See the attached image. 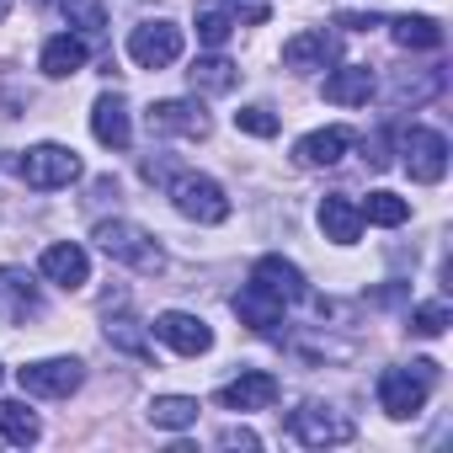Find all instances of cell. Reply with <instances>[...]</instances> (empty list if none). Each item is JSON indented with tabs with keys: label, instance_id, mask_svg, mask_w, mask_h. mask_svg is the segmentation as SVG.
Here are the masks:
<instances>
[{
	"label": "cell",
	"instance_id": "cell-24",
	"mask_svg": "<svg viewBox=\"0 0 453 453\" xmlns=\"http://www.w3.org/2000/svg\"><path fill=\"white\" fill-rule=\"evenodd\" d=\"M107 342H112L118 352H128V357H150V336H144V326L128 315V299H118V315L107 310Z\"/></svg>",
	"mask_w": 453,
	"mask_h": 453
},
{
	"label": "cell",
	"instance_id": "cell-15",
	"mask_svg": "<svg viewBox=\"0 0 453 453\" xmlns=\"http://www.w3.org/2000/svg\"><path fill=\"white\" fill-rule=\"evenodd\" d=\"M38 273H43L49 283H59V288H86V283H91V257H86L75 241H59V246H49V251L38 257Z\"/></svg>",
	"mask_w": 453,
	"mask_h": 453
},
{
	"label": "cell",
	"instance_id": "cell-1",
	"mask_svg": "<svg viewBox=\"0 0 453 453\" xmlns=\"http://www.w3.org/2000/svg\"><path fill=\"white\" fill-rule=\"evenodd\" d=\"M91 241H96L112 262H123V267H134V273H160V267H165L160 241L144 230V224H134V219H102Z\"/></svg>",
	"mask_w": 453,
	"mask_h": 453
},
{
	"label": "cell",
	"instance_id": "cell-19",
	"mask_svg": "<svg viewBox=\"0 0 453 453\" xmlns=\"http://www.w3.org/2000/svg\"><path fill=\"white\" fill-rule=\"evenodd\" d=\"M331 59H336V38L326 27H310V33H299V38L283 43V65L288 70H326Z\"/></svg>",
	"mask_w": 453,
	"mask_h": 453
},
{
	"label": "cell",
	"instance_id": "cell-23",
	"mask_svg": "<svg viewBox=\"0 0 453 453\" xmlns=\"http://www.w3.org/2000/svg\"><path fill=\"white\" fill-rule=\"evenodd\" d=\"M389 38L400 43V49H421V54H437L442 49V27H437V17H395L389 22Z\"/></svg>",
	"mask_w": 453,
	"mask_h": 453
},
{
	"label": "cell",
	"instance_id": "cell-27",
	"mask_svg": "<svg viewBox=\"0 0 453 453\" xmlns=\"http://www.w3.org/2000/svg\"><path fill=\"white\" fill-rule=\"evenodd\" d=\"M230 33H235V17L224 12L219 0H203V6H197V43L224 49V43H230Z\"/></svg>",
	"mask_w": 453,
	"mask_h": 453
},
{
	"label": "cell",
	"instance_id": "cell-11",
	"mask_svg": "<svg viewBox=\"0 0 453 453\" xmlns=\"http://www.w3.org/2000/svg\"><path fill=\"white\" fill-rule=\"evenodd\" d=\"M91 134H96V144H107V150H128V144H134V118H128V102H123L118 91H102V96H96V107H91Z\"/></svg>",
	"mask_w": 453,
	"mask_h": 453
},
{
	"label": "cell",
	"instance_id": "cell-31",
	"mask_svg": "<svg viewBox=\"0 0 453 453\" xmlns=\"http://www.w3.org/2000/svg\"><path fill=\"white\" fill-rule=\"evenodd\" d=\"M448 331V304H416L411 310V336H442Z\"/></svg>",
	"mask_w": 453,
	"mask_h": 453
},
{
	"label": "cell",
	"instance_id": "cell-25",
	"mask_svg": "<svg viewBox=\"0 0 453 453\" xmlns=\"http://www.w3.org/2000/svg\"><path fill=\"white\" fill-rule=\"evenodd\" d=\"M0 437L17 442V448H33L43 437V421L22 405V400H0Z\"/></svg>",
	"mask_w": 453,
	"mask_h": 453
},
{
	"label": "cell",
	"instance_id": "cell-28",
	"mask_svg": "<svg viewBox=\"0 0 453 453\" xmlns=\"http://www.w3.org/2000/svg\"><path fill=\"white\" fill-rule=\"evenodd\" d=\"M357 208H363V224H384V230L411 219V203L395 197V192H368V203H357Z\"/></svg>",
	"mask_w": 453,
	"mask_h": 453
},
{
	"label": "cell",
	"instance_id": "cell-5",
	"mask_svg": "<svg viewBox=\"0 0 453 453\" xmlns=\"http://www.w3.org/2000/svg\"><path fill=\"white\" fill-rule=\"evenodd\" d=\"M288 437L304 442V448H336V442H352L357 426H352V416H342L336 405L310 400V405H299V411L288 416Z\"/></svg>",
	"mask_w": 453,
	"mask_h": 453
},
{
	"label": "cell",
	"instance_id": "cell-4",
	"mask_svg": "<svg viewBox=\"0 0 453 453\" xmlns=\"http://www.w3.org/2000/svg\"><path fill=\"white\" fill-rule=\"evenodd\" d=\"M17 171H22V181H27V187H38V192L70 187V181H81V176H86L81 155H75V150H65V144H33V150L17 160Z\"/></svg>",
	"mask_w": 453,
	"mask_h": 453
},
{
	"label": "cell",
	"instance_id": "cell-18",
	"mask_svg": "<svg viewBox=\"0 0 453 453\" xmlns=\"http://www.w3.org/2000/svg\"><path fill=\"white\" fill-rule=\"evenodd\" d=\"M320 230H326V241H336V246H352V241L363 235V208H357L347 192H331V197H320Z\"/></svg>",
	"mask_w": 453,
	"mask_h": 453
},
{
	"label": "cell",
	"instance_id": "cell-22",
	"mask_svg": "<svg viewBox=\"0 0 453 453\" xmlns=\"http://www.w3.org/2000/svg\"><path fill=\"white\" fill-rule=\"evenodd\" d=\"M187 81H192V91H203V96H230V91L241 86V65H230L224 54H208V59H197V65L187 70Z\"/></svg>",
	"mask_w": 453,
	"mask_h": 453
},
{
	"label": "cell",
	"instance_id": "cell-3",
	"mask_svg": "<svg viewBox=\"0 0 453 453\" xmlns=\"http://www.w3.org/2000/svg\"><path fill=\"white\" fill-rule=\"evenodd\" d=\"M171 203L181 219H197V224H224L230 219V197L213 176H197V171H181L171 176Z\"/></svg>",
	"mask_w": 453,
	"mask_h": 453
},
{
	"label": "cell",
	"instance_id": "cell-35",
	"mask_svg": "<svg viewBox=\"0 0 453 453\" xmlns=\"http://www.w3.org/2000/svg\"><path fill=\"white\" fill-rule=\"evenodd\" d=\"M12 6H17V0H0V22H6V17H12Z\"/></svg>",
	"mask_w": 453,
	"mask_h": 453
},
{
	"label": "cell",
	"instance_id": "cell-13",
	"mask_svg": "<svg viewBox=\"0 0 453 453\" xmlns=\"http://www.w3.org/2000/svg\"><path fill=\"white\" fill-rule=\"evenodd\" d=\"M251 283L267 288L278 304H299V299H310V283H304V273H299L288 257H262V262L251 267Z\"/></svg>",
	"mask_w": 453,
	"mask_h": 453
},
{
	"label": "cell",
	"instance_id": "cell-29",
	"mask_svg": "<svg viewBox=\"0 0 453 453\" xmlns=\"http://www.w3.org/2000/svg\"><path fill=\"white\" fill-rule=\"evenodd\" d=\"M65 17L81 38H102L107 33V6L102 0H65Z\"/></svg>",
	"mask_w": 453,
	"mask_h": 453
},
{
	"label": "cell",
	"instance_id": "cell-32",
	"mask_svg": "<svg viewBox=\"0 0 453 453\" xmlns=\"http://www.w3.org/2000/svg\"><path fill=\"white\" fill-rule=\"evenodd\" d=\"M224 12H230L241 27H262L267 17H273V0H219Z\"/></svg>",
	"mask_w": 453,
	"mask_h": 453
},
{
	"label": "cell",
	"instance_id": "cell-14",
	"mask_svg": "<svg viewBox=\"0 0 453 453\" xmlns=\"http://www.w3.org/2000/svg\"><path fill=\"white\" fill-rule=\"evenodd\" d=\"M278 400V379L267 373V368H246L241 379H230L219 389V405L224 411H267Z\"/></svg>",
	"mask_w": 453,
	"mask_h": 453
},
{
	"label": "cell",
	"instance_id": "cell-26",
	"mask_svg": "<svg viewBox=\"0 0 453 453\" xmlns=\"http://www.w3.org/2000/svg\"><path fill=\"white\" fill-rule=\"evenodd\" d=\"M197 421V400L192 395H155L150 400V426H165V432H181Z\"/></svg>",
	"mask_w": 453,
	"mask_h": 453
},
{
	"label": "cell",
	"instance_id": "cell-33",
	"mask_svg": "<svg viewBox=\"0 0 453 453\" xmlns=\"http://www.w3.org/2000/svg\"><path fill=\"white\" fill-rule=\"evenodd\" d=\"M235 128H241V134H257V139H273V134H278V118H273L267 107H241V112H235Z\"/></svg>",
	"mask_w": 453,
	"mask_h": 453
},
{
	"label": "cell",
	"instance_id": "cell-30",
	"mask_svg": "<svg viewBox=\"0 0 453 453\" xmlns=\"http://www.w3.org/2000/svg\"><path fill=\"white\" fill-rule=\"evenodd\" d=\"M437 91H442V70H421V75H411V70H405V75L395 81V91H389V96L416 107V102H426V96H437Z\"/></svg>",
	"mask_w": 453,
	"mask_h": 453
},
{
	"label": "cell",
	"instance_id": "cell-34",
	"mask_svg": "<svg viewBox=\"0 0 453 453\" xmlns=\"http://www.w3.org/2000/svg\"><path fill=\"white\" fill-rule=\"evenodd\" d=\"M219 448H262V437L251 426H224L219 432Z\"/></svg>",
	"mask_w": 453,
	"mask_h": 453
},
{
	"label": "cell",
	"instance_id": "cell-9",
	"mask_svg": "<svg viewBox=\"0 0 453 453\" xmlns=\"http://www.w3.org/2000/svg\"><path fill=\"white\" fill-rule=\"evenodd\" d=\"M43 315V294L22 267H0V326H27Z\"/></svg>",
	"mask_w": 453,
	"mask_h": 453
},
{
	"label": "cell",
	"instance_id": "cell-21",
	"mask_svg": "<svg viewBox=\"0 0 453 453\" xmlns=\"http://www.w3.org/2000/svg\"><path fill=\"white\" fill-rule=\"evenodd\" d=\"M368 96H373V70H368V65H342V70L326 75V102H336V107H363Z\"/></svg>",
	"mask_w": 453,
	"mask_h": 453
},
{
	"label": "cell",
	"instance_id": "cell-10",
	"mask_svg": "<svg viewBox=\"0 0 453 453\" xmlns=\"http://www.w3.org/2000/svg\"><path fill=\"white\" fill-rule=\"evenodd\" d=\"M155 336H160L171 352H181V357H203V352L213 347L208 320H203V315H187V310H165V315L155 320Z\"/></svg>",
	"mask_w": 453,
	"mask_h": 453
},
{
	"label": "cell",
	"instance_id": "cell-2",
	"mask_svg": "<svg viewBox=\"0 0 453 453\" xmlns=\"http://www.w3.org/2000/svg\"><path fill=\"white\" fill-rule=\"evenodd\" d=\"M432 384H437V363H432V357H421V363H411V368H384V373H379V405H384V416H395V421L416 416V411L426 405Z\"/></svg>",
	"mask_w": 453,
	"mask_h": 453
},
{
	"label": "cell",
	"instance_id": "cell-7",
	"mask_svg": "<svg viewBox=\"0 0 453 453\" xmlns=\"http://www.w3.org/2000/svg\"><path fill=\"white\" fill-rule=\"evenodd\" d=\"M128 59L139 70H165L181 59V27L176 22H139L128 33Z\"/></svg>",
	"mask_w": 453,
	"mask_h": 453
},
{
	"label": "cell",
	"instance_id": "cell-8",
	"mask_svg": "<svg viewBox=\"0 0 453 453\" xmlns=\"http://www.w3.org/2000/svg\"><path fill=\"white\" fill-rule=\"evenodd\" d=\"M400 155H405V171H411V181H442L448 176V139L437 134V128H411V134H400Z\"/></svg>",
	"mask_w": 453,
	"mask_h": 453
},
{
	"label": "cell",
	"instance_id": "cell-6",
	"mask_svg": "<svg viewBox=\"0 0 453 453\" xmlns=\"http://www.w3.org/2000/svg\"><path fill=\"white\" fill-rule=\"evenodd\" d=\"M22 389L27 395H43V400H70L81 384H86V363L81 357H43V363H27L17 368Z\"/></svg>",
	"mask_w": 453,
	"mask_h": 453
},
{
	"label": "cell",
	"instance_id": "cell-12",
	"mask_svg": "<svg viewBox=\"0 0 453 453\" xmlns=\"http://www.w3.org/2000/svg\"><path fill=\"white\" fill-rule=\"evenodd\" d=\"M144 118H150V128H155V134H176V139H208V112H203L197 102H181V96H171V102H155Z\"/></svg>",
	"mask_w": 453,
	"mask_h": 453
},
{
	"label": "cell",
	"instance_id": "cell-16",
	"mask_svg": "<svg viewBox=\"0 0 453 453\" xmlns=\"http://www.w3.org/2000/svg\"><path fill=\"white\" fill-rule=\"evenodd\" d=\"M347 150H352V128H315V134H304V139L294 144V160H299L304 171H326V165H336Z\"/></svg>",
	"mask_w": 453,
	"mask_h": 453
},
{
	"label": "cell",
	"instance_id": "cell-36",
	"mask_svg": "<svg viewBox=\"0 0 453 453\" xmlns=\"http://www.w3.org/2000/svg\"><path fill=\"white\" fill-rule=\"evenodd\" d=\"M0 373H6V368H0Z\"/></svg>",
	"mask_w": 453,
	"mask_h": 453
},
{
	"label": "cell",
	"instance_id": "cell-20",
	"mask_svg": "<svg viewBox=\"0 0 453 453\" xmlns=\"http://www.w3.org/2000/svg\"><path fill=\"white\" fill-rule=\"evenodd\" d=\"M283 310L288 304H278L267 288H257V283H246L241 294H235V315H241V326H251V331H262V336H273L278 326H283Z\"/></svg>",
	"mask_w": 453,
	"mask_h": 453
},
{
	"label": "cell",
	"instance_id": "cell-17",
	"mask_svg": "<svg viewBox=\"0 0 453 453\" xmlns=\"http://www.w3.org/2000/svg\"><path fill=\"white\" fill-rule=\"evenodd\" d=\"M86 59H91V43L81 38V33H59V38H49L43 43V75L49 81H70V75H81L86 70Z\"/></svg>",
	"mask_w": 453,
	"mask_h": 453
}]
</instances>
